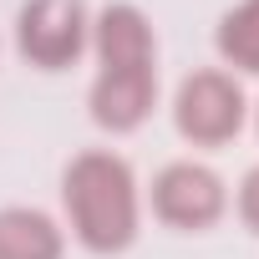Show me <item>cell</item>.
<instances>
[{
	"instance_id": "obj_7",
	"label": "cell",
	"mask_w": 259,
	"mask_h": 259,
	"mask_svg": "<svg viewBox=\"0 0 259 259\" xmlns=\"http://www.w3.org/2000/svg\"><path fill=\"white\" fill-rule=\"evenodd\" d=\"M66 254V234L51 213L11 203L0 208V259H61Z\"/></svg>"
},
{
	"instance_id": "obj_1",
	"label": "cell",
	"mask_w": 259,
	"mask_h": 259,
	"mask_svg": "<svg viewBox=\"0 0 259 259\" xmlns=\"http://www.w3.org/2000/svg\"><path fill=\"white\" fill-rule=\"evenodd\" d=\"M61 203L76 244L92 254H122L138 239V219H143L138 178H133V163L117 153H102V148L76 153L61 173Z\"/></svg>"
},
{
	"instance_id": "obj_2",
	"label": "cell",
	"mask_w": 259,
	"mask_h": 259,
	"mask_svg": "<svg viewBox=\"0 0 259 259\" xmlns=\"http://www.w3.org/2000/svg\"><path fill=\"white\" fill-rule=\"evenodd\" d=\"M244 117H249V102H244V87L229 76V71H193L178 81V97H173V127L178 138L193 143V148H224L244 133Z\"/></svg>"
},
{
	"instance_id": "obj_8",
	"label": "cell",
	"mask_w": 259,
	"mask_h": 259,
	"mask_svg": "<svg viewBox=\"0 0 259 259\" xmlns=\"http://www.w3.org/2000/svg\"><path fill=\"white\" fill-rule=\"evenodd\" d=\"M213 46H219V56H224L234 71L259 76V0H239V6L219 21Z\"/></svg>"
},
{
	"instance_id": "obj_9",
	"label": "cell",
	"mask_w": 259,
	"mask_h": 259,
	"mask_svg": "<svg viewBox=\"0 0 259 259\" xmlns=\"http://www.w3.org/2000/svg\"><path fill=\"white\" fill-rule=\"evenodd\" d=\"M239 219L259 234V168H249L244 183H239Z\"/></svg>"
},
{
	"instance_id": "obj_6",
	"label": "cell",
	"mask_w": 259,
	"mask_h": 259,
	"mask_svg": "<svg viewBox=\"0 0 259 259\" xmlns=\"http://www.w3.org/2000/svg\"><path fill=\"white\" fill-rule=\"evenodd\" d=\"M92 51L102 66H158V36H153V21L117 0L107 6L97 21H92Z\"/></svg>"
},
{
	"instance_id": "obj_4",
	"label": "cell",
	"mask_w": 259,
	"mask_h": 259,
	"mask_svg": "<svg viewBox=\"0 0 259 259\" xmlns=\"http://www.w3.org/2000/svg\"><path fill=\"white\" fill-rule=\"evenodd\" d=\"M224 208H229V188L208 163L183 158V163H168L153 178V213L168 229H183V234L213 229L224 219Z\"/></svg>"
},
{
	"instance_id": "obj_3",
	"label": "cell",
	"mask_w": 259,
	"mask_h": 259,
	"mask_svg": "<svg viewBox=\"0 0 259 259\" xmlns=\"http://www.w3.org/2000/svg\"><path fill=\"white\" fill-rule=\"evenodd\" d=\"M92 46L87 0H26L16 16V51L36 71H66Z\"/></svg>"
},
{
	"instance_id": "obj_5",
	"label": "cell",
	"mask_w": 259,
	"mask_h": 259,
	"mask_svg": "<svg viewBox=\"0 0 259 259\" xmlns=\"http://www.w3.org/2000/svg\"><path fill=\"white\" fill-rule=\"evenodd\" d=\"M158 102V66H102L92 81V122L102 133H138Z\"/></svg>"
},
{
	"instance_id": "obj_10",
	"label": "cell",
	"mask_w": 259,
	"mask_h": 259,
	"mask_svg": "<svg viewBox=\"0 0 259 259\" xmlns=\"http://www.w3.org/2000/svg\"><path fill=\"white\" fill-rule=\"evenodd\" d=\"M254 127H259V107H254Z\"/></svg>"
}]
</instances>
